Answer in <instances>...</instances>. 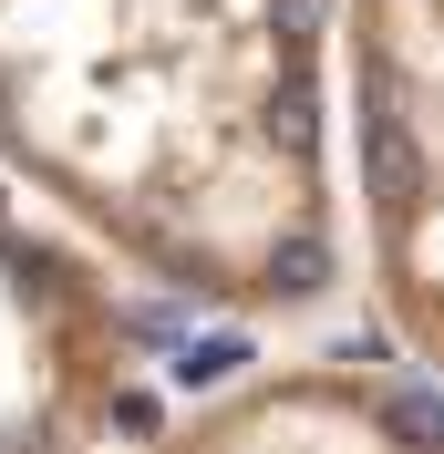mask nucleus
Segmentation results:
<instances>
[{"label": "nucleus", "instance_id": "obj_1", "mask_svg": "<svg viewBox=\"0 0 444 454\" xmlns=\"http://www.w3.org/2000/svg\"><path fill=\"white\" fill-rule=\"evenodd\" d=\"M341 0H0V186L218 320L352 279L331 155Z\"/></svg>", "mask_w": 444, "mask_h": 454}, {"label": "nucleus", "instance_id": "obj_2", "mask_svg": "<svg viewBox=\"0 0 444 454\" xmlns=\"http://www.w3.org/2000/svg\"><path fill=\"white\" fill-rule=\"evenodd\" d=\"M434 0H341L331 11V155L341 238L392 362H434Z\"/></svg>", "mask_w": 444, "mask_h": 454}, {"label": "nucleus", "instance_id": "obj_3", "mask_svg": "<svg viewBox=\"0 0 444 454\" xmlns=\"http://www.w3.org/2000/svg\"><path fill=\"white\" fill-rule=\"evenodd\" d=\"M155 413V340L93 248L0 186V454H124Z\"/></svg>", "mask_w": 444, "mask_h": 454}, {"label": "nucleus", "instance_id": "obj_4", "mask_svg": "<svg viewBox=\"0 0 444 454\" xmlns=\"http://www.w3.org/2000/svg\"><path fill=\"white\" fill-rule=\"evenodd\" d=\"M124 454H434L414 362H258L186 413H145Z\"/></svg>", "mask_w": 444, "mask_h": 454}]
</instances>
